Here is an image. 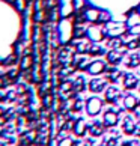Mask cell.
Returning <instances> with one entry per match:
<instances>
[{"label": "cell", "instance_id": "cell-1", "mask_svg": "<svg viewBox=\"0 0 140 146\" xmlns=\"http://www.w3.org/2000/svg\"><path fill=\"white\" fill-rule=\"evenodd\" d=\"M74 30H75V23L72 17L60 18L57 21V39L59 44L68 45L74 39Z\"/></svg>", "mask_w": 140, "mask_h": 146}, {"label": "cell", "instance_id": "cell-2", "mask_svg": "<svg viewBox=\"0 0 140 146\" xmlns=\"http://www.w3.org/2000/svg\"><path fill=\"white\" fill-rule=\"evenodd\" d=\"M105 36L107 38H122L123 35L128 33V27L125 23H119V21H110L105 24Z\"/></svg>", "mask_w": 140, "mask_h": 146}, {"label": "cell", "instance_id": "cell-3", "mask_svg": "<svg viewBox=\"0 0 140 146\" xmlns=\"http://www.w3.org/2000/svg\"><path fill=\"white\" fill-rule=\"evenodd\" d=\"M103 100L100 98V96H90V98H88L84 101V110L86 113H88V116L90 117H95V116H98L101 110H103Z\"/></svg>", "mask_w": 140, "mask_h": 146}, {"label": "cell", "instance_id": "cell-4", "mask_svg": "<svg viewBox=\"0 0 140 146\" xmlns=\"http://www.w3.org/2000/svg\"><path fill=\"white\" fill-rule=\"evenodd\" d=\"M86 38L92 42V44H100L101 41L107 39L104 27H100L98 24H92L89 27H86Z\"/></svg>", "mask_w": 140, "mask_h": 146}, {"label": "cell", "instance_id": "cell-5", "mask_svg": "<svg viewBox=\"0 0 140 146\" xmlns=\"http://www.w3.org/2000/svg\"><path fill=\"white\" fill-rule=\"evenodd\" d=\"M109 88V78H103V77H95L88 83V89L92 94H101Z\"/></svg>", "mask_w": 140, "mask_h": 146}, {"label": "cell", "instance_id": "cell-6", "mask_svg": "<svg viewBox=\"0 0 140 146\" xmlns=\"http://www.w3.org/2000/svg\"><path fill=\"white\" fill-rule=\"evenodd\" d=\"M107 69V62L103 60V59H94V60L89 62L88 66V74L90 75H101L104 74Z\"/></svg>", "mask_w": 140, "mask_h": 146}, {"label": "cell", "instance_id": "cell-7", "mask_svg": "<svg viewBox=\"0 0 140 146\" xmlns=\"http://www.w3.org/2000/svg\"><path fill=\"white\" fill-rule=\"evenodd\" d=\"M82 12H83V17L86 20V23L98 24V20H100V15H101V9L100 8H96V6H86Z\"/></svg>", "mask_w": 140, "mask_h": 146}, {"label": "cell", "instance_id": "cell-8", "mask_svg": "<svg viewBox=\"0 0 140 146\" xmlns=\"http://www.w3.org/2000/svg\"><path fill=\"white\" fill-rule=\"evenodd\" d=\"M103 123L107 128H115L119 123V111L116 109H109L103 116Z\"/></svg>", "mask_w": 140, "mask_h": 146}, {"label": "cell", "instance_id": "cell-9", "mask_svg": "<svg viewBox=\"0 0 140 146\" xmlns=\"http://www.w3.org/2000/svg\"><path fill=\"white\" fill-rule=\"evenodd\" d=\"M121 96H122V92H121L119 88H116L115 84L109 86V88L104 90V100L109 102V104H116V102L121 100Z\"/></svg>", "mask_w": 140, "mask_h": 146}, {"label": "cell", "instance_id": "cell-10", "mask_svg": "<svg viewBox=\"0 0 140 146\" xmlns=\"http://www.w3.org/2000/svg\"><path fill=\"white\" fill-rule=\"evenodd\" d=\"M57 2H59V14H60V18L72 17V14H74L72 2L74 0H57Z\"/></svg>", "mask_w": 140, "mask_h": 146}, {"label": "cell", "instance_id": "cell-11", "mask_svg": "<svg viewBox=\"0 0 140 146\" xmlns=\"http://www.w3.org/2000/svg\"><path fill=\"white\" fill-rule=\"evenodd\" d=\"M136 129H137V123L136 121H134V117L133 116H125L123 117V121H122V131L128 134V136H131V134L136 133Z\"/></svg>", "mask_w": 140, "mask_h": 146}, {"label": "cell", "instance_id": "cell-12", "mask_svg": "<svg viewBox=\"0 0 140 146\" xmlns=\"http://www.w3.org/2000/svg\"><path fill=\"white\" fill-rule=\"evenodd\" d=\"M137 104H139V100H137L136 95H133V94L123 95V98H122V106H123V109H125V110L134 111V110H136V107H137Z\"/></svg>", "mask_w": 140, "mask_h": 146}, {"label": "cell", "instance_id": "cell-13", "mask_svg": "<svg viewBox=\"0 0 140 146\" xmlns=\"http://www.w3.org/2000/svg\"><path fill=\"white\" fill-rule=\"evenodd\" d=\"M72 131H74V134L77 137H83L86 133L89 131V127H88V123H86V121L84 119H77V121L74 122V127H72Z\"/></svg>", "mask_w": 140, "mask_h": 146}, {"label": "cell", "instance_id": "cell-14", "mask_svg": "<svg viewBox=\"0 0 140 146\" xmlns=\"http://www.w3.org/2000/svg\"><path fill=\"white\" fill-rule=\"evenodd\" d=\"M122 84H123V89H127V90H133V89H136L137 86H139V80L137 77L134 74H123V80H122Z\"/></svg>", "mask_w": 140, "mask_h": 146}, {"label": "cell", "instance_id": "cell-15", "mask_svg": "<svg viewBox=\"0 0 140 146\" xmlns=\"http://www.w3.org/2000/svg\"><path fill=\"white\" fill-rule=\"evenodd\" d=\"M122 48H117V50H110L105 53V59H107V63L110 65H117L121 60H122Z\"/></svg>", "mask_w": 140, "mask_h": 146}, {"label": "cell", "instance_id": "cell-16", "mask_svg": "<svg viewBox=\"0 0 140 146\" xmlns=\"http://www.w3.org/2000/svg\"><path fill=\"white\" fill-rule=\"evenodd\" d=\"M127 27H134V26H140V14L137 12V9H133L131 12L127 14V21H125Z\"/></svg>", "mask_w": 140, "mask_h": 146}, {"label": "cell", "instance_id": "cell-17", "mask_svg": "<svg viewBox=\"0 0 140 146\" xmlns=\"http://www.w3.org/2000/svg\"><path fill=\"white\" fill-rule=\"evenodd\" d=\"M104 131H105V125L103 122H94V123H90V125H89V133H90V136H92V137L103 136Z\"/></svg>", "mask_w": 140, "mask_h": 146}, {"label": "cell", "instance_id": "cell-18", "mask_svg": "<svg viewBox=\"0 0 140 146\" xmlns=\"http://www.w3.org/2000/svg\"><path fill=\"white\" fill-rule=\"evenodd\" d=\"M74 66L78 71H88L89 66V60L86 56H80V57H74Z\"/></svg>", "mask_w": 140, "mask_h": 146}, {"label": "cell", "instance_id": "cell-19", "mask_svg": "<svg viewBox=\"0 0 140 146\" xmlns=\"http://www.w3.org/2000/svg\"><path fill=\"white\" fill-rule=\"evenodd\" d=\"M32 65H33V57L30 54H26V56L21 57V60H20V69L21 71H27Z\"/></svg>", "mask_w": 140, "mask_h": 146}, {"label": "cell", "instance_id": "cell-20", "mask_svg": "<svg viewBox=\"0 0 140 146\" xmlns=\"http://www.w3.org/2000/svg\"><path fill=\"white\" fill-rule=\"evenodd\" d=\"M29 6V0H14V9L20 14H24L27 11Z\"/></svg>", "mask_w": 140, "mask_h": 146}, {"label": "cell", "instance_id": "cell-21", "mask_svg": "<svg viewBox=\"0 0 140 146\" xmlns=\"http://www.w3.org/2000/svg\"><path fill=\"white\" fill-rule=\"evenodd\" d=\"M105 48H103V47H100V44H92L90 45V50H89V53L88 54L89 56H105Z\"/></svg>", "mask_w": 140, "mask_h": 146}, {"label": "cell", "instance_id": "cell-22", "mask_svg": "<svg viewBox=\"0 0 140 146\" xmlns=\"http://www.w3.org/2000/svg\"><path fill=\"white\" fill-rule=\"evenodd\" d=\"M111 21V14L109 12V11H105V9H101V15H100V20H98V24H109Z\"/></svg>", "mask_w": 140, "mask_h": 146}, {"label": "cell", "instance_id": "cell-23", "mask_svg": "<svg viewBox=\"0 0 140 146\" xmlns=\"http://www.w3.org/2000/svg\"><path fill=\"white\" fill-rule=\"evenodd\" d=\"M72 6H74V12H82V11L88 6V3H86V0H74Z\"/></svg>", "mask_w": 140, "mask_h": 146}, {"label": "cell", "instance_id": "cell-24", "mask_svg": "<svg viewBox=\"0 0 140 146\" xmlns=\"http://www.w3.org/2000/svg\"><path fill=\"white\" fill-rule=\"evenodd\" d=\"M84 88H86V86H84V78L80 75V77L74 82V92H77V94H78V92H82Z\"/></svg>", "mask_w": 140, "mask_h": 146}, {"label": "cell", "instance_id": "cell-25", "mask_svg": "<svg viewBox=\"0 0 140 146\" xmlns=\"http://www.w3.org/2000/svg\"><path fill=\"white\" fill-rule=\"evenodd\" d=\"M47 17H45V11L41 9V11H35V15H33V21L35 23H42Z\"/></svg>", "mask_w": 140, "mask_h": 146}, {"label": "cell", "instance_id": "cell-26", "mask_svg": "<svg viewBox=\"0 0 140 146\" xmlns=\"http://www.w3.org/2000/svg\"><path fill=\"white\" fill-rule=\"evenodd\" d=\"M128 35H131V36H140V26L130 27V29H128Z\"/></svg>", "mask_w": 140, "mask_h": 146}, {"label": "cell", "instance_id": "cell-27", "mask_svg": "<svg viewBox=\"0 0 140 146\" xmlns=\"http://www.w3.org/2000/svg\"><path fill=\"white\" fill-rule=\"evenodd\" d=\"M83 106H84V102H83L82 100H77V102H74V106H72V110H74V111H80Z\"/></svg>", "mask_w": 140, "mask_h": 146}, {"label": "cell", "instance_id": "cell-28", "mask_svg": "<svg viewBox=\"0 0 140 146\" xmlns=\"http://www.w3.org/2000/svg\"><path fill=\"white\" fill-rule=\"evenodd\" d=\"M59 146H72V140L71 139H63L60 143H59Z\"/></svg>", "mask_w": 140, "mask_h": 146}, {"label": "cell", "instance_id": "cell-29", "mask_svg": "<svg viewBox=\"0 0 140 146\" xmlns=\"http://www.w3.org/2000/svg\"><path fill=\"white\" fill-rule=\"evenodd\" d=\"M72 146H88V142H82V140H77V142H72Z\"/></svg>", "mask_w": 140, "mask_h": 146}, {"label": "cell", "instance_id": "cell-30", "mask_svg": "<svg viewBox=\"0 0 140 146\" xmlns=\"http://www.w3.org/2000/svg\"><path fill=\"white\" fill-rule=\"evenodd\" d=\"M44 104H45L47 107H48V106L51 104V96H50V95H47L45 98H44Z\"/></svg>", "mask_w": 140, "mask_h": 146}, {"label": "cell", "instance_id": "cell-31", "mask_svg": "<svg viewBox=\"0 0 140 146\" xmlns=\"http://www.w3.org/2000/svg\"><path fill=\"white\" fill-rule=\"evenodd\" d=\"M121 146H133V143H122Z\"/></svg>", "mask_w": 140, "mask_h": 146}, {"label": "cell", "instance_id": "cell-32", "mask_svg": "<svg viewBox=\"0 0 140 146\" xmlns=\"http://www.w3.org/2000/svg\"><path fill=\"white\" fill-rule=\"evenodd\" d=\"M136 9H137V12H139V14H140V5H139V6H137V8H136Z\"/></svg>", "mask_w": 140, "mask_h": 146}, {"label": "cell", "instance_id": "cell-33", "mask_svg": "<svg viewBox=\"0 0 140 146\" xmlns=\"http://www.w3.org/2000/svg\"><path fill=\"white\" fill-rule=\"evenodd\" d=\"M2 113H3V110H2V109H0V116H2Z\"/></svg>", "mask_w": 140, "mask_h": 146}]
</instances>
